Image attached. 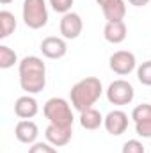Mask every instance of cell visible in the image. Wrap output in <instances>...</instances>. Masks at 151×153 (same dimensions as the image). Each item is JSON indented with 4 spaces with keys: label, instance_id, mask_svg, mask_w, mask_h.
<instances>
[{
    "label": "cell",
    "instance_id": "3957f363",
    "mask_svg": "<svg viewBox=\"0 0 151 153\" xmlns=\"http://www.w3.org/2000/svg\"><path fill=\"white\" fill-rule=\"evenodd\" d=\"M43 114L50 121V125H57V126H68L73 128V111L68 100L61 98V96H53L50 100H46V103L43 105Z\"/></svg>",
    "mask_w": 151,
    "mask_h": 153
},
{
    "label": "cell",
    "instance_id": "7a4b0ae2",
    "mask_svg": "<svg viewBox=\"0 0 151 153\" xmlns=\"http://www.w3.org/2000/svg\"><path fill=\"white\" fill-rule=\"evenodd\" d=\"M103 93V85L101 80L96 76H85L82 80H78L70 91V98H71V105L78 112H84L87 109H91L101 96Z\"/></svg>",
    "mask_w": 151,
    "mask_h": 153
},
{
    "label": "cell",
    "instance_id": "9c48e42d",
    "mask_svg": "<svg viewBox=\"0 0 151 153\" xmlns=\"http://www.w3.org/2000/svg\"><path fill=\"white\" fill-rule=\"evenodd\" d=\"M103 126L110 135L119 137L128 130V114L124 111H119V109L110 111L103 119Z\"/></svg>",
    "mask_w": 151,
    "mask_h": 153
},
{
    "label": "cell",
    "instance_id": "7402d4cb",
    "mask_svg": "<svg viewBox=\"0 0 151 153\" xmlns=\"http://www.w3.org/2000/svg\"><path fill=\"white\" fill-rule=\"evenodd\" d=\"M29 153H59V152H57V148L53 144H50L46 141V143H34V144H30Z\"/></svg>",
    "mask_w": 151,
    "mask_h": 153
},
{
    "label": "cell",
    "instance_id": "44dd1931",
    "mask_svg": "<svg viewBox=\"0 0 151 153\" xmlns=\"http://www.w3.org/2000/svg\"><path fill=\"white\" fill-rule=\"evenodd\" d=\"M52 9L55 13H61V14H66L71 11V5H73V0H48Z\"/></svg>",
    "mask_w": 151,
    "mask_h": 153
},
{
    "label": "cell",
    "instance_id": "603a6c76",
    "mask_svg": "<svg viewBox=\"0 0 151 153\" xmlns=\"http://www.w3.org/2000/svg\"><path fill=\"white\" fill-rule=\"evenodd\" d=\"M135 132H137V135H139V137L151 139V119L135 123Z\"/></svg>",
    "mask_w": 151,
    "mask_h": 153
},
{
    "label": "cell",
    "instance_id": "4fadbf2b",
    "mask_svg": "<svg viewBox=\"0 0 151 153\" xmlns=\"http://www.w3.org/2000/svg\"><path fill=\"white\" fill-rule=\"evenodd\" d=\"M128 36V27L124 23V20L121 22H107L105 29H103V38L112 45H121Z\"/></svg>",
    "mask_w": 151,
    "mask_h": 153
},
{
    "label": "cell",
    "instance_id": "5bb4252c",
    "mask_svg": "<svg viewBox=\"0 0 151 153\" xmlns=\"http://www.w3.org/2000/svg\"><path fill=\"white\" fill-rule=\"evenodd\" d=\"M103 119L105 117L101 116L100 111L91 107V109L80 112V126L85 128V130H96V128H100L103 125Z\"/></svg>",
    "mask_w": 151,
    "mask_h": 153
},
{
    "label": "cell",
    "instance_id": "ffe728a7",
    "mask_svg": "<svg viewBox=\"0 0 151 153\" xmlns=\"http://www.w3.org/2000/svg\"><path fill=\"white\" fill-rule=\"evenodd\" d=\"M121 153H146V150H144V146H142L141 141H137V139H130V141H126V143L123 144Z\"/></svg>",
    "mask_w": 151,
    "mask_h": 153
},
{
    "label": "cell",
    "instance_id": "30bf717a",
    "mask_svg": "<svg viewBox=\"0 0 151 153\" xmlns=\"http://www.w3.org/2000/svg\"><path fill=\"white\" fill-rule=\"evenodd\" d=\"M71 135H73V128H68V126H57V125H48L46 130H44V137L50 144H53L55 148H61V146H66L70 141H71Z\"/></svg>",
    "mask_w": 151,
    "mask_h": 153
},
{
    "label": "cell",
    "instance_id": "8992f818",
    "mask_svg": "<svg viewBox=\"0 0 151 153\" xmlns=\"http://www.w3.org/2000/svg\"><path fill=\"white\" fill-rule=\"evenodd\" d=\"M109 66H110V70L115 75L124 76V75H130L137 68V59L128 50H117V52H114L112 55H110Z\"/></svg>",
    "mask_w": 151,
    "mask_h": 153
},
{
    "label": "cell",
    "instance_id": "e0dca14e",
    "mask_svg": "<svg viewBox=\"0 0 151 153\" xmlns=\"http://www.w3.org/2000/svg\"><path fill=\"white\" fill-rule=\"evenodd\" d=\"M18 62V55L13 48H9L7 45H0V68L2 70H9Z\"/></svg>",
    "mask_w": 151,
    "mask_h": 153
},
{
    "label": "cell",
    "instance_id": "ba28073f",
    "mask_svg": "<svg viewBox=\"0 0 151 153\" xmlns=\"http://www.w3.org/2000/svg\"><path fill=\"white\" fill-rule=\"evenodd\" d=\"M39 50L43 52V55L46 59H62L68 53V43L64 38H57V36H48L41 41Z\"/></svg>",
    "mask_w": 151,
    "mask_h": 153
},
{
    "label": "cell",
    "instance_id": "52a82bcc",
    "mask_svg": "<svg viewBox=\"0 0 151 153\" xmlns=\"http://www.w3.org/2000/svg\"><path fill=\"white\" fill-rule=\"evenodd\" d=\"M59 30H61V36L64 39H76L84 30L82 16L78 13H73V11L62 14L61 23H59Z\"/></svg>",
    "mask_w": 151,
    "mask_h": 153
},
{
    "label": "cell",
    "instance_id": "6da1fadb",
    "mask_svg": "<svg viewBox=\"0 0 151 153\" xmlns=\"http://www.w3.org/2000/svg\"><path fill=\"white\" fill-rule=\"evenodd\" d=\"M20 85L27 94H38L46 85V66L43 59L36 55H27L18 62Z\"/></svg>",
    "mask_w": 151,
    "mask_h": 153
},
{
    "label": "cell",
    "instance_id": "8fae6325",
    "mask_svg": "<svg viewBox=\"0 0 151 153\" xmlns=\"http://www.w3.org/2000/svg\"><path fill=\"white\" fill-rule=\"evenodd\" d=\"M14 135L20 143L23 144H34L38 143V135H39V128L38 125L30 119H21L18 121L16 128H14Z\"/></svg>",
    "mask_w": 151,
    "mask_h": 153
},
{
    "label": "cell",
    "instance_id": "2e32d148",
    "mask_svg": "<svg viewBox=\"0 0 151 153\" xmlns=\"http://www.w3.org/2000/svg\"><path fill=\"white\" fill-rule=\"evenodd\" d=\"M16 30V18L11 11H0V38H9Z\"/></svg>",
    "mask_w": 151,
    "mask_h": 153
},
{
    "label": "cell",
    "instance_id": "277c9868",
    "mask_svg": "<svg viewBox=\"0 0 151 153\" xmlns=\"http://www.w3.org/2000/svg\"><path fill=\"white\" fill-rule=\"evenodd\" d=\"M23 22L29 29H43L48 23V7L44 0H23L21 7Z\"/></svg>",
    "mask_w": 151,
    "mask_h": 153
},
{
    "label": "cell",
    "instance_id": "d4e9b609",
    "mask_svg": "<svg viewBox=\"0 0 151 153\" xmlns=\"http://www.w3.org/2000/svg\"><path fill=\"white\" fill-rule=\"evenodd\" d=\"M96 2H98V5H100V7H105V5H110V4L117 2V0H96Z\"/></svg>",
    "mask_w": 151,
    "mask_h": 153
},
{
    "label": "cell",
    "instance_id": "9a60e30c",
    "mask_svg": "<svg viewBox=\"0 0 151 153\" xmlns=\"http://www.w3.org/2000/svg\"><path fill=\"white\" fill-rule=\"evenodd\" d=\"M101 13L107 22H121L126 16V4H124V0H117L110 5L101 7Z\"/></svg>",
    "mask_w": 151,
    "mask_h": 153
},
{
    "label": "cell",
    "instance_id": "5b68a950",
    "mask_svg": "<svg viewBox=\"0 0 151 153\" xmlns=\"http://www.w3.org/2000/svg\"><path fill=\"white\" fill-rule=\"evenodd\" d=\"M105 93H107V100H109L112 105H119V107L132 103L133 98H135V89H133V85H132L128 80H124V78H117V80L110 82Z\"/></svg>",
    "mask_w": 151,
    "mask_h": 153
},
{
    "label": "cell",
    "instance_id": "ac0fdd59",
    "mask_svg": "<svg viewBox=\"0 0 151 153\" xmlns=\"http://www.w3.org/2000/svg\"><path fill=\"white\" fill-rule=\"evenodd\" d=\"M132 119L135 123L139 121H148L151 119V103H141L132 111Z\"/></svg>",
    "mask_w": 151,
    "mask_h": 153
},
{
    "label": "cell",
    "instance_id": "cb8c5ba5",
    "mask_svg": "<svg viewBox=\"0 0 151 153\" xmlns=\"http://www.w3.org/2000/svg\"><path fill=\"white\" fill-rule=\"evenodd\" d=\"M151 0H128V4H132V5H135V7H144V5H148Z\"/></svg>",
    "mask_w": 151,
    "mask_h": 153
},
{
    "label": "cell",
    "instance_id": "d6986e66",
    "mask_svg": "<svg viewBox=\"0 0 151 153\" xmlns=\"http://www.w3.org/2000/svg\"><path fill=\"white\" fill-rule=\"evenodd\" d=\"M137 78L142 85L151 87V61H144L139 68H137Z\"/></svg>",
    "mask_w": 151,
    "mask_h": 153
},
{
    "label": "cell",
    "instance_id": "7c38bea8",
    "mask_svg": "<svg viewBox=\"0 0 151 153\" xmlns=\"http://www.w3.org/2000/svg\"><path fill=\"white\" fill-rule=\"evenodd\" d=\"M39 112V103L32 94L20 96L14 103V114L20 119H32Z\"/></svg>",
    "mask_w": 151,
    "mask_h": 153
},
{
    "label": "cell",
    "instance_id": "484cf974",
    "mask_svg": "<svg viewBox=\"0 0 151 153\" xmlns=\"http://www.w3.org/2000/svg\"><path fill=\"white\" fill-rule=\"evenodd\" d=\"M11 2H14V0H0L2 5H7V4H11Z\"/></svg>",
    "mask_w": 151,
    "mask_h": 153
}]
</instances>
